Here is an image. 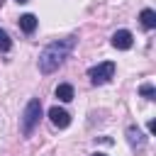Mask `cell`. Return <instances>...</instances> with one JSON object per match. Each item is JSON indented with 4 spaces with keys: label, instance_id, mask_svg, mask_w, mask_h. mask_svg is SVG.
Returning <instances> with one entry per match:
<instances>
[{
    "label": "cell",
    "instance_id": "30bf717a",
    "mask_svg": "<svg viewBox=\"0 0 156 156\" xmlns=\"http://www.w3.org/2000/svg\"><path fill=\"white\" fill-rule=\"evenodd\" d=\"M139 95H144L146 100H156V88H154L151 83H144V85L139 88Z\"/></svg>",
    "mask_w": 156,
    "mask_h": 156
},
{
    "label": "cell",
    "instance_id": "ba28073f",
    "mask_svg": "<svg viewBox=\"0 0 156 156\" xmlns=\"http://www.w3.org/2000/svg\"><path fill=\"white\" fill-rule=\"evenodd\" d=\"M139 22H141L144 29H154V27H156V12H154L151 7L141 10V12H139Z\"/></svg>",
    "mask_w": 156,
    "mask_h": 156
},
{
    "label": "cell",
    "instance_id": "7a4b0ae2",
    "mask_svg": "<svg viewBox=\"0 0 156 156\" xmlns=\"http://www.w3.org/2000/svg\"><path fill=\"white\" fill-rule=\"evenodd\" d=\"M39 119H41V102L34 98V100L27 102V107H24V112H22V117H20L22 134H24V136H32V132H34L37 124H39Z\"/></svg>",
    "mask_w": 156,
    "mask_h": 156
},
{
    "label": "cell",
    "instance_id": "5bb4252c",
    "mask_svg": "<svg viewBox=\"0 0 156 156\" xmlns=\"http://www.w3.org/2000/svg\"><path fill=\"white\" fill-rule=\"evenodd\" d=\"M17 2H29V0H17Z\"/></svg>",
    "mask_w": 156,
    "mask_h": 156
},
{
    "label": "cell",
    "instance_id": "8992f818",
    "mask_svg": "<svg viewBox=\"0 0 156 156\" xmlns=\"http://www.w3.org/2000/svg\"><path fill=\"white\" fill-rule=\"evenodd\" d=\"M127 141H129L132 149H141V146L146 144V136L141 134V129H139L136 124H129V127H127Z\"/></svg>",
    "mask_w": 156,
    "mask_h": 156
},
{
    "label": "cell",
    "instance_id": "9a60e30c",
    "mask_svg": "<svg viewBox=\"0 0 156 156\" xmlns=\"http://www.w3.org/2000/svg\"><path fill=\"white\" fill-rule=\"evenodd\" d=\"M0 7H2V0H0Z\"/></svg>",
    "mask_w": 156,
    "mask_h": 156
},
{
    "label": "cell",
    "instance_id": "3957f363",
    "mask_svg": "<svg viewBox=\"0 0 156 156\" xmlns=\"http://www.w3.org/2000/svg\"><path fill=\"white\" fill-rule=\"evenodd\" d=\"M115 61H102V63H98V66H90L88 68V78H90V83L93 85H105L112 76H115Z\"/></svg>",
    "mask_w": 156,
    "mask_h": 156
},
{
    "label": "cell",
    "instance_id": "277c9868",
    "mask_svg": "<svg viewBox=\"0 0 156 156\" xmlns=\"http://www.w3.org/2000/svg\"><path fill=\"white\" fill-rule=\"evenodd\" d=\"M112 46L115 49H119V51H127V49H132V41H134V37H132V32L129 29H117L115 34H112Z\"/></svg>",
    "mask_w": 156,
    "mask_h": 156
},
{
    "label": "cell",
    "instance_id": "52a82bcc",
    "mask_svg": "<svg viewBox=\"0 0 156 156\" xmlns=\"http://www.w3.org/2000/svg\"><path fill=\"white\" fill-rule=\"evenodd\" d=\"M37 15H32V12H27V15H22L20 17V29L24 32V34H34V29H37Z\"/></svg>",
    "mask_w": 156,
    "mask_h": 156
},
{
    "label": "cell",
    "instance_id": "9c48e42d",
    "mask_svg": "<svg viewBox=\"0 0 156 156\" xmlns=\"http://www.w3.org/2000/svg\"><path fill=\"white\" fill-rule=\"evenodd\" d=\"M54 95H56L61 102H71V100H73V85H68V83H58L56 90H54Z\"/></svg>",
    "mask_w": 156,
    "mask_h": 156
},
{
    "label": "cell",
    "instance_id": "6da1fadb",
    "mask_svg": "<svg viewBox=\"0 0 156 156\" xmlns=\"http://www.w3.org/2000/svg\"><path fill=\"white\" fill-rule=\"evenodd\" d=\"M73 46H76V37H66V39H58V41L46 44V46L41 49V54H39V71H41L44 76L54 73V71L68 58V54L73 51Z\"/></svg>",
    "mask_w": 156,
    "mask_h": 156
},
{
    "label": "cell",
    "instance_id": "8fae6325",
    "mask_svg": "<svg viewBox=\"0 0 156 156\" xmlns=\"http://www.w3.org/2000/svg\"><path fill=\"white\" fill-rule=\"evenodd\" d=\"M12 49V39H10V34L5 32V29H0V51L5 54V51H10Z\"/></svg>",
    "mask_w": 156,
    "mask_h": 156
},
{
    "label": "cell",
    "instance_id": "4fadbf2b",
    "mask_svg": "<svg viewBox=\"0 0 156 156\" xmlns=\"http://www.w3.org/2000/svg\"><path fill=\"white\" fill-rule=\"evenodd\" d=\"M93 156H107V154H93Z\"/></svg>",
    "mask_w": 156,
    "mask_h": 156
},
{
    "label": "cell",
    "instance_id": "7c38bea8",
    "mask_svg": "<svg viewBox=\"0 0 156 156\" xmlns=\"http://www.w3.org/2000/svg\"><path fill=\"white\" fill-rule=\"evenodd\" d=\"M146 129H149V134H154V129H156V122H154V119H149V124H146Z\"/></svg>",
    "mask_w": 156,
    "mask_h": 156
},
{
    "label": "cell",
    "instance_id": "5b68a950",
    "mask_svg": "<svg viewBox=\"0 0 156 156\" xmlns=\"http://www.w3.org/2000/svg\"><path fill=\"white\" fill-rule=\"evenodd\" d=\"M49 119H51V124L58 127V129H66V127L71 124V115H68L63 107H58V105H54V107L49 110Z\"/></svg>",
    "mask_w": 156,
    "mask_h": 156
}]
</instances>
